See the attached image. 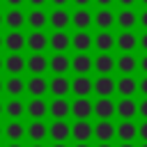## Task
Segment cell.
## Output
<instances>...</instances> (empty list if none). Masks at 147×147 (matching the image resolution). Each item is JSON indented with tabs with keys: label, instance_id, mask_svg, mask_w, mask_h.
Listing matches in <instances>:
<instances>
[{
	"label": "cell",
	"instance_id": "6da1fadb",
	"mask_svg": "<svg viewBox=\"0 0 147 147\" xmlns=\"http://www.w3.org/2000/svg\"><path fill=\"white\" fill-rule=\"evenodd\" d=\"M115 51L117 53H138V32L136 30L115 32Z\"/></svg>",
	"mask_w": 147,
	"mask_h": 147
},
{
	"label": "cell",
	"instance_id": "7a4b0ae2",
	"mask_svg": "<svg viewBox=\"0 0 147 147\" xmlns=\"http://www.w3.org/2000/svg\"><path fill=\"white\" fill-rule=\"evenodd\" d=\"M115 71L119 76H136L138 74V53H117Z\"/></svg>",
	"mask_w": 147,
	"mask_h": 147
},
{
	"label": "cell",
	"instance_id": "3957f363",
	"mask_svg": "<svg viewBox=\"0 0 147 147\" xmlns=\"http://www.w3.org/2000/svg\"><path fill=\"white\" fill-rule=\"evenodd\" d=\"M115 94L119 99H136L138 96V76H117Z\"/></svg>",
	"mask_w": 147,
	"mask_h": 147
},
{
	"label": "cell",
	"instance_id": "277c9868",
	"mask_svg": "<svg viewBox=\"0 0 147 147\" xmlns=\"http://www.w3.org/2000/svg\"><path fill=\"white\" fill-rule=\"evenodd\" d=\"M92 48L96 53H113L115 51V32L113 30H96L92 34Z\"/></svg>",
	"mask_w": 147,
	"mask_h": 147
},
{
	"label": "cell",
	"instance_id": "5b68a950",
	"mask_svg": "<svg viewBox=\"0 0 147 147\" xmlns=\"http://www.w3.org/2000/svg\"><path fill=\"white\" fill-rule=\"evenodd\" d=\"M92 71H96V76H113L115 74V55L113 53L92 55Z\"/></svg>",
	"mask_w": 147,
	"mask_h": 147
},
{
	"label": "cell",
	"instance_id": "8992f818",
	"mask_svg": "<svg viewBox=\"0 0 147 147\" xmlns=\"http://www.w3.org/2000/svg\"><path fill=\"white\" fill-rule=\"evenodd\" d=\"M92 94H96V99H113V94H115V76H96V78H92Z\"/></svg>",
	"mask_w": 147,
	"mask_h": 147
},
{
	"label": "cell",
	"instance_id": "52a82bcc",
	"mask_svg": "<svg viewBox=\"0 0 147 147\" xmlns=\"http://www.w3.org/2000/svg\"><path fill=\"white\" fill-rule=\"evenodd\" d=\"M92 138L96 142H113L115 140V122L113 119H96L92 124Z\"/></svg>",
	"mask_w": 147,
	"mask_h": 147
},
{
	"label": "cell",
	"instance_id": "ba28073f",
	"mask_svg": "<svg viewBox=\"0 0 147 147\" xmlns=\"http://www.w3.org/2000/svg\"><path fill=\"white\" fill-rule=\"evenodd\" d=\"M115 28L138 32V9H115Z\"/></svg>",
	"mask_w": 147,
	"mask_h": 147
},
{
	"label": "cell",
	"instance_id": "9c48e42d",
	"mask_svg": "<svg viewBox=\"0 0 147 147\" xmlns=\"http://www.w3.org/2000/svg\"><path fill=\"white\" fill-rule=\"evenodd\" d=\"M115 140H119V142H136L138 140V124L133 119H119L115 124Z\"/></svg>",
	"mask_w": 147,
	"mask_h": 147
},
{
	"label": "cell",
	"instance_id": "30bf717a",
	"mask_svg": "<svg viewBox=\"0 0 147 147\" xmlns=\"http://www.w3.org/2000/svg\"><path fill=\"white\" fill-rule=\"evenodd\" d=\"M48 138L53 142H69L71 140V124L67 119H53L48 124Z\"/></svg>",
	"mask_w": 147,
	"mask_h": 147
},
{
	"label": "cell",
	"instance_id": "8fae6325",
	"mask_svg": "<svg viewBox=\"0 0 147 147\" xmlns=\"http://www.w3.org/2000/svg\"><path fill=\"white\" fill-rule=\"evenodd\" d=\"M48 92L53 99H67L71 94V78L69 76H53L48 78Z\"/></svg>",
	"mask_w": 147,
	"mask_h": 147
},
{
	"label": "cell",
	"instance_id": "7c38bea8",
	"mask_svg": "<svg viewBox=\"0 0 147 147\" xmlns=\"http://www.w3.org/2000/svg\"><path fill=\"white\" fill-rule=\"evenodd\" d=\"M25 48L30 53H46L48 34L44 30H30V34H25Z\"/></svg>",
	"mask_w": 147,
	"mask_h": 147
},
{
	"label": "cell",
	"instance_id": "4fadbf2b",
	"mask_svg": "<svg viewBox=\"0 0 147 147\" xmlns=\"http://www.w3.org/2000/svg\"><path fill=\"white\" fill-rule=\"evenodd\" d=\"M48 71H53V76H67L71 71V55L53 53L48 57Z\"/></svg>",
	"mask_w": 147,
	"mask_h": 147
},
{
	"label": "cell",
	"instance_id": "5bb4252c",
	"mask_svg": "<svg viewBox=\"0 0 147 147\" xmlns=\"http://www.w3.org/2000/svg\"><path fill=\"white\" fill-rule=\"evenodd\" d=\"M48 48L53 53H67L71 48V34L64 30H53L48 34Z\"/></svg>",
	"mask_w": 147,
	"mask_h": 147
},
{
	"label": "cell",
	"instance_id": "9a60e30c",
	"mask_svg": "<svg viewBox=\"0 0 147 147\" xmlns=\"http://www.w3.org/2000/svg\"><path fill=\"white\" fill-rule=\"evenodd\" d=\"M92 25L96 30H115V9H94Z\"/></svg>",
	"mask_w": 147,
	"mask_h": 147
},
{
	"label": "cell",
	"instance_id": "2e32d148",
	"mask_svg": "<svg viewBox=\"0 0 147 147\" xmlns=\"http://www.w3.org/2000/svg\"><path fill=\"white\" fill-rule=\"evenodd\" d=\"M2 48H7V53H23L25 34L21 30H9L7 34H2Z\"/></svg>",
	"mask_w": 147,
	"mask_h": 147
},
{
	"label": "cell",
	"instance_id": "e0dca14e",
	"mask_svg": "<svg viewBox=\"0 0 147 147\" xmlns=\"http://www.w3.org/2000/svg\"><path fill=\"white\" fill-rule=\"evenodd\" d=\"M25 92L32 99H44L48 92V78L46 76H30L25 80Z\"/></svg>",
	"mask_w": 147,
	"mask_h": 147
},
{
	"label": "cell",
	"instance_id": "ac0fdd59",
	"mask_svg": "<svg viewBox=\"0 0 147 147\" xmlns=\"http://www.w3.org/2000/svg\"><path fill=\"white\" fill-rule=\"evenodd\" d=\"M115 117L136 119L138 117V99H117L115 101Z\"/></svg>",
	"mask_w": 147,
	"mask_h": 147
},
{
	"label": "cell",
	"instance_id": "d6986e66",
	"mask_svg": "<svg viewBox=\"0 0 147 147\" xmlns=\"http://www.w3.org/2000/svg\"><path fill=\"white\" fill-rule=\"evenodd\" d=\"M48 25L53 30H69L71 28V11L69 9H51L48 11Z\"/></svg>",
	"mask_w": 147,
	"mask_h": 147
},
{
	"label": "cell",
	"instance_id": "ffe728a7",
	"mask_svg": "<svg viewBox=\"0 0 147 147\" xmlns=\"http://www.w3.org/2000/svg\"><path fill=\"white\" fill-rule=\"evenodd\" d=\"M25 69L32 74V76H44L48 71V57L46 53H32L25 57Z\"/></svg>",
	"mask_w": 147,
	"mask_h": 147
},
{
	"label": "cell",
	"instance_id": "44dd1931",
	"mask_svg": "<svg viewBox=\"0 0 147 147\" xmlns=\"http://www.w3.org/2000/svg\"><path fill=\"white\" fill-rule=\"evenodd\" d=\"M92 115L96 119H113L115 117V99H94Z\"/></svg>",
	"mask_w": 147,
	"mask_h": 147
},
{
	"label": "cell",
	"instance_id": "7402d4cb",
	"mask_svg": "<svg viewBox=\"0 0 147 147\" xmlns=\"http://www.w3.org/2000/svg\"><path fill=\"white\" fill-rule=\"evenodd\" d=\"M71 140L74 142H90L92 140V122L90 119H74V124H71Z\"/></svg>",
	"mask_w": 147,
	"mask_h": 147
},
{
	"label": "cell",
	"instance_id": "603a6c76",
	"mask_svg": "<svg viewBox=\"0 0 147 147\" xmlns=\"http://www.w3.org/2000/svg\"><path fill=\"white\" fill-rule=\"evenodd\" d=\"M71 94L76 99H90V94H92V76H74L71 78Z\"/></svg>",
	"mask_w": 147,
	"mask_h": 147
},
{
	"label": "cell",
	"instance_id": "cb8c5ba5",
	"mask_svg": "<svg viewBox=\"0 0 147 147\" xmlns=\"http://www.w3.org/2000/svg\"><path fill=\"white\" fill-rule=\"evenodd\" d=\"M25 136L32 142H46V138H48V124L44 119H30V124L25 126Z\"/></svg>",
	"mask_w": 147,
	"mask_h": 147
},
{
	"label": "cell",
	"instance_id": "d4e9b609",
	"mask_svg": "<svg viewBox=\"0 0 147 147\" xmlns=\"http://www.w3.org/2000/svg\"><path fill=\"white\" fill-rule=\"evenodd\" d=\"M71 48H74V53H90L92 51V32L90 30H76L71 34Z\"/></svg>",
	"mask_w": 147,
	"mask_h": 147
},
{
	"label": "cell",
	"instance_id": "484cf974",
	"mask_svg": "<svg viewBox=\"0 0 147 147\" xmlns=\"http://www.w3.org/2000/svg\"><path fill=\"white\" fill-rule=\"evenodd\" d=\"M2 69L9 76H21L25 71V57L21 53H9L7 57H2Z\"/></svg>",
	"mask_w": 147,
	"mask_h": 147
},
{
	"label": "cell",
	"instance_id": "4316f807",
	"mask_svg": "<svg viewBox=\"0 0 147 147\" xmlns=\"http://www.w3.org/2000/svg\"><path fill=\"white\" fill-rule=\"evenodd\" d=\"M71 71L76 76H90L92 74V55L90 53H76V55H71Z\"/></svg>",
	"mask_w": 147,
	"mask_h": 147
},
{
	"label": "cell",
	"instance_id": "83f0119b",
	"mask_svg": "<svg viewBox=\"0 0 147 147\" xmlns=\"http://www.w3.org/2000/svg\"><path fill=\"white\" fill-rule=\"evenodd\" d=\"M2 138H7L9 142H21L25 138V124L21 119H9L2 126Z\"/></svg>",
	"mask_w": 147,
	"mask_h": 147
},
{
	"label": "cell",
	"instance_id": "f1b7e54d",
	"mask_svg": "<svg viewBox=\"0 0 147 147\" xmlns=\"http://www.w3.org/2000/svg\"><path fill=\"white\" fill-rule=\"evenodd\" d=\"M25 25L30 30H46V25H48V11L46 9H30L25 14Z\"/></svg>",
	"mask_w": 147,
	"mask_h": 147
},
{
	"label": "cell",
	"instance_id": "f546056e",
	"mask_svg": "<svg viewBox=\"0 0 147 147\" xmlns=\"http://www.w3.org/2000/svg\"><path fill=\"white\" fill-rule=\"evenodd\" d=\"M48 115L53 119H67V117H71L69 99H51L48 101Z\"/></svg>",
	"mask_w": 147,
	"mask_h": 147
},
{
	"label": "cell",
	"instance_id": "4dcf8cb0",
	"mask_svg": "<svg viewBox=\"0 0 147 147\" xmlns=\"http://www.w3.org/2000/svg\"><path fill=\"white\" fill-rule=\"evenodd\" d=\"M25 115L30 119H44L48 115V101L46 99H30L25 103Z\"/></svg>",
	"mask_w": 147,
	"mask_h": 147
},
{
	"label": "cell",
	"instance_id": "1f68e13d",
	"mask_svg": "<svg viewBox=\"0 0 147 147\" xmlns=\"http://www.w3.org/2000/svg\"><path fill=\"white\" fill-rule=\"evenodd\" d=\"M74 119H90L92 117V99H74L69 101Z\"/></svg>",
	"mask_w": 147,
	"mask_h": 147
},
{
	"label": "cell",
	"instance_id": "d6a6232c",
	"mask_svg": "<svg viewBox=\"0 0 147 147\" xmlns=\"http://www.w3.org/2000/svg\"><path fill=\"white\" fill-rule=\"evenodd\" d=\"M71 28L74 30H90L92 28V9H74L71 11Z\"/></svg>",
	"mask_w": 147,
	"mask_h": 147
},
{
	"label": "cell",
	"instance_id": "836d02e7",
	"mask_svg": "<svg viewBox=\"0 0 147 147\" xmlns=\"http://www.w3.org/2000/svg\"><path fill=\"white\" fill-rule=\"evenodd\" d=\"M5 92L9 99H21V94L25 92V78L23 76H9L5 80Z\"/></svg>",
	"mask_w": 147,
	"mask_h": 147
},
{
	"label": "cell",
	"instance_id": "e575fe53",
	"mask_svg": "<svg viewBox=\"0 0 147 147\" xmlns=\"http://www.w3.org/2000/svg\"><path fill=\"white\" fill-rule=\"evenodd\" d=\"M2 18H5V25L9 30H21L25 25V11L23 9H7L2 14Z\"/></svg>",
	"mask_w": 147,
	"mask_h": 147
},
{
	"label": "cell",
	"instance_id": "d590c367",
	"mask_svg": "<svg viewBox=\"0 0 147 147\" xmlns=\"http://www.w3.org/2000/svg\"><path fill=\"white\" fill-rule=\"evenodd\" d=\"M5 115H7L9 119H21V117L25 115V101H21V99H9V101L5 103Z\"/></svg>",
	"mask_w": 147,
	"mask_h": 147
},
{
	"label": "cell",
	"instance_id": "8d00e7d4",
	"mask_svg": "<svg viewBox=\"0 0 147 147\" xmlns=\"http://www.w3.org/2000/svg\"><path fill=\"white\" fill-rule=\"evenodd\" d=\"M138 32H147V9H138Z\"/></svg>",
	"mask_w": 147,
	"mask_h": 147
},
{
	"label": "cell",
	"instance_id": "74e56055",
	"mask_svg": "<svg viewBox=\"0 0 147 147\" xmlns=\"http://www.w3.org/2000/svg\"><path fill=\"white\" fill-rule=\"evenodd\" d=\"M138 140L140 142H147V119H140L138 122Z\"/></svg>",
	"mask_w": 147,
	"mask_h": 147
},
{
	"label": "cell",
	"instance_id": "f35d334b",
	"mask_svg": "<svg viewBox=\"0 0 147 147\" xmlns=\"http://www.w3.org/2000/svg\"><path fill=\"white\" fill-rule=\"evenodd\" d=\"M138 74L140 76H147V53H140L138 55Z\"/></svg>",
	"mask_w": 147,
	"mask_h": 147
},
{
	"label": "cell",
	"instance_id": "ab89813d",
	"mask_svg": "<svg viewBox=\"0 0 147 147\" xmlns=\"http://www.w3.org/2000/svg\"><path fill=\"white\" fill-rule=\"evenodd\" d=\"M117 9H138V0H115Z\"/></svg>",
	"mask_w": 147,
	"mask_h": 147
},
{
	"label": "cell",
	"instance_id": "60d3db41",
	"mask_svg": "<svg viewBox=\"0 0 147 147\" xmlns=\"http://www.w3.org/2000/svg\"><path fill=\"white\" fill-rule=\"evenodd\" d=\"M138 94H140V99H147V76L138 78Z\"/></svg>",
	"mask_w": 147,
	"mask_h": 147
},
{
	"label": "cell",
	"instance_id": "b9f144b4",
	"mask_svg": "<svg viewBox=\"0 0 147 147\" xmlns=\"http://www.w3.org/2000/svg\"><path fill=\"white\" fill-rule=\"evenodd\" d=\"M138 53H147V32H138Z\"/></svg>",
	"mask_w": 147,
	"mask_h": 147
},
{
	"label": "cell",
	"instance_id": "7bdbcfd3",
	"mask_svg": "<svg viewBox=\"0 0 147 147\" xmlns=\"http://www.w3.org/2000/svg\"><path fill=\"white\" fill-rule=\"evenodd\" d=\"M92 5H96V9H113L115 0H92Z\"/></svg>",
	"mask_w": 147,
	"mask_h": 147
},
{
	"label": "cell",
	"instance_id": "ee69618b",
	"mask_svg": "<svg viewBox=\"0 0 147 147\" xmlns=\"http://www.w3.org/2000/svg\"><path fill=\"white\" fill-rule=\"evenodd\" d=\"M138 117L140 119H147V99H140L138 101Z\"/></svg>",
	"mask_w": 147,
	"mask_h": 147
},
{
	"label": "cell",
	"instance_id": "f6af8a7d",
	"mask_svg": "<svg viewBox=\"0 0 147 147\" xmlns=\"http://www.w3.org/2000/svg\"><path fill=\"white\" fill-rule=\"evenodd\" d=\"M69 5H74V9H90L92 7V0H71Z\"/></svg>",
	"mask_w": 147,
	"mask_h": 147
},
{
	"label": "cell",
	"instance_id": "bcb514c9",
	"mask_svg": "<svg viewBox=\"0 0 147 147\" xmlns=\"http://www.w3.org/2000/svg\"><path fill=\"white\" fill-rule=\"evenodd\" d=\"M51 5H53V9H67V5L71 2V0H48Z\"/></svg>",
	"mask_w": 147,
	"mask_h": 147
},
{
	"label": "cell",
	"instance_id": "7dc6e473",
	"mask_svg": "<svg viewBox=\"0 0 147 147\" xmlns=\"http://www.w3.org/2000/svg\"><path fill=\"white\" fill-rule=\"evenodd\" d=\"M2 2H7L9 9H21V7L25 5V0H2Z\"/></svg>",
	"mask_w": 147,
	"mask_h": 147
},
{
	"label": "cell",
	"instance_id": "c3c4849f",
	"mask_svg": "<svg viewBox=\"0 0 147 147\" xmlns=\"http://www.w3.org/2000/svg\"><path fill=\"white\" fill-rule=\"evenodd\" d=\"M25 2H28V5L32 7V9H44L48 0H25Z\"/></svg>",
	"mask_w": 147,
	"mask_h": 147
},
{
	"label": "cell",
	"instance_id": "681fc988",
	"mask_svg": "<svg viewBox=\"0 0 147 147\" xmlns=\"http://www.w3.org/2000/svg\"><path fill=\"white\" fill-rule=\"evenodd\" d=\"M117 147H138V142H119Z\"/></svg>",
	"mask_w": 147,
	"mask_h": 147
},
{
	"label": "cell",
	"instance_id": "f907efd6",
	"mask_svg": "<svg viewBox=\"0 0 147 147\" xmlns=\"http://www.w3.org/2000/svg\"><path fill=\"white\" fill-rule=\"evenodd\" d=\"M94 147H115V145H113V142H96Z\"/></svg>",
	"mask_w": 147,
	"mask_h": 147
},
{
	"label": "cell",
	"instance_id": "816d5d0a",
	"mask_svg": "<svg viewBox=\"0 0 147 147\" xmlns=\"http://www.w3.org/2000/svg\"><path fill=\"white\" fill-rule=\"evenodd\" d=\"M138 9H147V0H138Z\"/></svg>",
	"mask_w": 147,
	"mask_h": 147
},
{
	"label": "cell",
	"instance_id": "f5cc1de1",
	"mask_svg": "<svg viewBox=\"0 0 147 147\" xmlns=\"http://www.w3.org/2000/svg\"><path fill=\"white\" fill-rule=\"evenodd\" d=\"M74 147H92L90 142H74Z\"/></svg>",
	"mask_w": 147,
	"mask_h": 147
},
{
	"label": "cell",
	"instance_id": "db71d44e",
	"mask_svg": "<svg viewBox=\"0 0 147 147\" xmlns=\"http://www.w3.org/2000/svg\"><path fill=\"white\" fill-rule=\"evenodd\" d=\"M7 147H23V142H7Z\"/></svg>",
	"mask_w": 147,
	"mask_h": 147
},
{
	"label": "cell",
	"instance_id": "11a10c76",
	"mask_svg": "<svg viewBox=\"0 0 147 147\" xmlns=\"http://www.w3.org/2000/svg\"><path fill=\"white\" fill-rule=\"evenodd\" d=\"M51 147H69V145H67V142H53Z\"/></svg>",
	"mask_w": 147,
	"mask_h": 147
},
{
	"label": "cell",
	"instance_id": "9f6ffc18",
	"mask_svg": "<svg viewBox=\"0 0 147 147\" xmlns=\"http://www.w3.org/2000/svg\"><path fill=\"white\" fill-rule=\"evenodd\" d=\"M30 147H46V142H32Z\"/></svg>",
	"mask_w": 147,
	"mask_h": 147
},
{
	"label": "cell",
	"instance_id": "6f0895ef",
	"mask_svg": "<svg viewBox=\"0 0 147 147\" xmlns=\"http://www.w3.org/2000/svg\"><path fill=\"white\" fill-rule=\"evenodd\" d=\"M2 115H5V103L0 101V117H2Z\"/></svg>",
	"mask_w": 147,
	"mask_h": 147
},
{
	"label": "cell",
	"instance_id": "680465c9",
	"mask_svg": "<svg viewBox=\"0 0 147 147\" xmlns=\"http://www.w3.org/2000/svg\"><path fill=\"white\" fill-rule=\"evenodd\" d=\"M2 92H5V80L0 78V94H2Z\"/></svg>",
	"mask_w": 147,
	"mask_h": 147
},
{
	"label": "cell",
	"instance_id": "91938a15",
	"mask_svg": "<svg viewBox=\"0 0 147 147\" xmlns=\"http://www.w3.org/2000/svg\"><path fill=\"white\" fill-rule=\"evenodd\" d=\"M5 25V18H2V11H0V28Z\"/></svg>",
	"mask_w": 147,
	"mask_h": 147
},
{
	"label": "cell",
	"instance_id": "94428289",
	"mask_svg": "<svg viewBox=\"0 0 147 147\" xmlns=\"http://www.w3.org/2000/svg\"><path fill=\"white\" fill-rule=\"evenodd\" d=\"M138 147H147V142H138Z\"/></svg>",
	"mask_w": 147,
	"mask_h": 147
},
{
	"label": "cell",
	"instance_id": "6125c7cd",
	"mask_svg": "<svg viewBox=\"0 0 147 147\" xmlns=\"http://www.w3.org/2000/svg\"><path fill=\"white\" fill-rule=\"evenodd\" d=\"M0 71H2V55H0Z\"/></svg>",
	"mask_w": 147,
	"mask_h": 147
},
{
	"label": "cell",
	"instance_id": "be15d7a7",
	"mask_svg": "<svg viewBox=\"0 0 147 147\" xmlns=\"http://www.w3.org/2000/svg\"><path fill=\"white\" fill-rule=\"evenodd\" d=\"M0 138H2V124H0Z\"/></svg>",
	"mask_w": 147,
	"mask_h": 147
},
{
	"label": "cell",
	"instance_id": "e7e4bbea",
	"mask_svg": "<svg viewBox=\"0 0 147 147\" xmlns=\"http://www.w3.org/2000/svg\"><path fill=\"white\" fill-rule=\"evenodd\" d=\"M0 48H2V34H0Z\"/></svg>",
	"mask_w": 147,
	"mask_h": 147
},
{
	"label": "cell",
	"instance_id": "03108f58",
	"mask_svg": "<svg viewBox=\"0 0 147 147\" xmlns=\"http://www.w3.org/2000/svg\"><path fill=\"white\" fill-rule=\"evenodd\" d=\"M0 5H2V0H0Z\"/></svg>",
	"mask_w": 147,
	"mask_h": 147
}]
</instances>
